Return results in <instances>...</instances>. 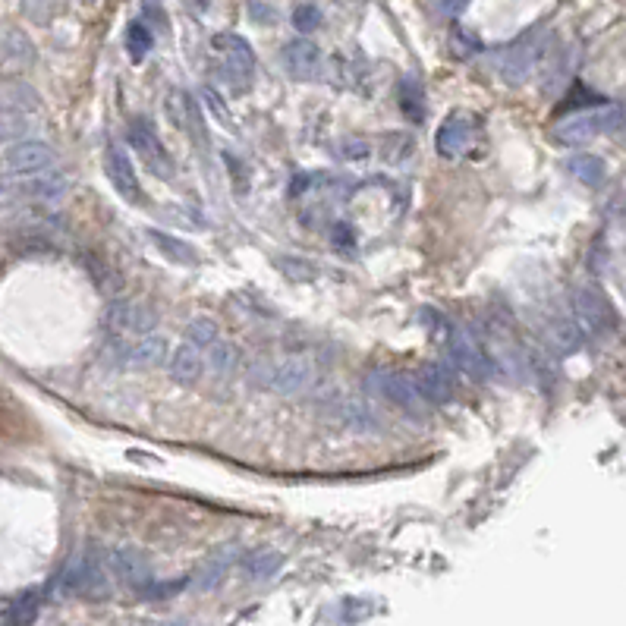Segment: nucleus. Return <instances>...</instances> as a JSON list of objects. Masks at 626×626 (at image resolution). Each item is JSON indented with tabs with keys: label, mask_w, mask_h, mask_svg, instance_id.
<instances>
[{
	"label": "nucleus",
	"mask_w": 626,
	"mask_h": 626,
	"mask_svg": "<svg viewBox=\"0 0 626 626\" xmlns=\"http://www.w3.org/2000/svg\"><path fill=\"white\" fill-rule=\"evenodd\" d=\"M413 384L419 387V394L425 397V403L431 406H444L453 400V391H457V384H453V375L444 365H422V369L413 375Z\"/></svg>",
	"instance_id": "4468645a"
},
{
	"label": "nucleus",
	"mask_w": 626,
	"mask_h": 626,
	"mask_svg": "<svg viewBox=\"0 0 626 626\" xmlns=\"http://www.w3.org/2000/svg\"><path fill=\"white\" fill-rule=\"evenodd\" d=\"M126 142H129V148H133L151 170H155L158 177H164V180L174 177V161H170L164 142L158 139L155 126H151L145 117H133V120H129V126H126Z\"/></svg>",
	"instance_id": "1a4fd4ad"
},
{
	"label": "nucleus",
	"mask_w": 626,
	"mask_h": 626,
	"mask_svg": "<svg viewBox=\"0 0 626 626\" xmlns=\"http://www.w3.org/2000/svg\"><path fill=\"white\" fill-rule=\"evenodd\" d=\"M29 114L23 111H13V107H4L0 104V145L4 142H16L29 133Z\"/></svg>",
	"instance_id": "a878e982"
},
{
	"label": "nucleus",
	"mask_w": 626,
	"mask_h": 626,
	"mask_svg": "<svg viewBox=\"0 0 626 626\" xmlns=\"http://www.w3.org/2000/svg\"><path fill=\"white\" fill-rule=\"evenodd\" d=\"M564 170L589 189H598V186H604V180H608V164H604L598 155H586V151H582V155H570L564 161Z\"/></svg>",
	"instance_id": "aec40b11"
},
{
	"label": "nucleus",
	"mask_w": 626,
	"mask_h": 626,
	"mask_svg": "<svg viewBox=\"0 0 626 626\" xmlns=\"http://www.w3.org/2000/svg\"><path fill=\"white\" fill-rule=\"evenodd\" d=\"M334 155L343 158V161H365V158H372V145L365 142V139L350 136V139L334 142Z\"/></svg>",
	"instance_id": "7c9ffc66"
},
{
	"label": "nucleus",
	"mask_w": 626,
	"mask_h": 626,
	"mask_svg": "<svg viewBox=\"0 0 626 626\" xmlns=\"http://www.w3.org/2000/svg\"><path fill=\"white\" fill-rule=\"evenodd\" d=\"M104 174L111 180V186L120 192L126 202H142V186H139V177H136V167L129 161L126 148L123 145H107L104 151Z\"/></svg>",
	"instance_id": "ddd939ff"
},
{
	"label": "nucleus",
	"mask_w": 626,
	"mask_h": 626,
	"mask_svg": "<svg viewBox=\"0 0 626 626\" xmlns=\"http://www.w3.org/2000/svg\"><path fill=\"white\" fill-rule=\"evenodd\" d=\"M548 60V38L545 35H523L520 41H513L510 48L501 51L498 57V73L504 82L510 85H523L526 79H532L538 63Z\"/></svg>",
	"instance_id": "20e7f679"
},
{
	"label": "nucleus",
	"mask_w": 626,
	"mask_h": 626,
	"mask_svg": "<svg viewBox=\"0 0 626 626\" xmlns=\"http://www.w3.org/2000/svg\"><path fill=\"white\" fill-rule=\"evenodd\" d=\"M551 340H554V347L560 353H570V350H576L582 343V331H579L576 321L564 318V321H554V325H551Z\"/></svg>",
	"instance_id": "c85d7f7f"
},
{
	"label": "nucleus",
	"mask_w": 626,
	"mask_h": 626,
	"mask_svg": "<svg viewBox=\"0 0 626 626\" xmlns=\"http://www.w3.org/2000/svg\"><path fill=\"white\" fill-rule=\"evenodd\" d=\"M186 337H189V343H196L199 350H205L218 340V325H214L211 318H192L186 328Z\"/></svg>",
	"instance_id": "c756f323"
},
{
	"label": "nucleus",
	"mask_w": 626,
	"mask_h": 626,
	"mask_svg": "<svg viewBox=\"0 0 626 626\" xmlns=\"http://www.w3.org/2000/svg\"><path fill=\"white\" fill-rule=\"evenodd\" d=\"M381 148H384V158L387 161H394V164H400L403 158H409V151H413L416 145H413V136H406V133H400V136H384L381 139Z\"/></svg>",
	"instance_id": "2f4dec72"
},
{
	"label": "nucleus",
	"mask_w": 626,
	"mask_h": 626,
	"mask_svg": "<svg viewBox=\"0 0 626 626\" xmlns=\"http://www.w3.org/2000/svg\"><path fill=\"white\" fill-rule=\"evenodd\" d=\"M280 63H284L287 76L296 82H315L321 73H325V57H321L318 45L309 38H296V41H290V45H284V51H280Z\"/></svg>",
	"instance_id": "9b49d317"
},
{
	"label": "nucleus",
	"mask_w": 626,
	"mask_h": 626,
	"mask_svg": "<svg viewBox=\"0 0 626 626\" xmlns=\"http://www.w3.org/2000/svg\"><path fill=\"white\" fill-rule=\"evenodd\" d=\"M4 60L10 63V67H32L35 45L23 32H7L4 35Z\"/></svg>",
	"instance_id": "b1692460"
},
{
	"label": "nucleus",
	"mask_w": 626,
	"mask_h": 626,
	"mask_svg": "<svg viewBox=\"0 0 626 626\" xmlns=\"http://www.w3.org/2000/svg\"><path fill=\"white\" fill-rule=\"evenodd\" d=\"M447 350H450V362L457 365V372H463L472 381H488L494 375V362L491 356H485V350L472 340L466 331L453 328L447 321Z\"/></svg>",
	"instance_id": "6e6552de"
},
{
	"label": "nucleus",
	"mask_w": 626,
	"mask_h": 626,
	"mask_svg": "<svg viewBox=\"0 0 626 626\" xmlns=\"http://www.w3.org/2000/svg\"><path fill=\"white\" fill-rule=\"evenodd\" d=\"M60 582L70 595H79V598H104L107 592H111V586H107V573L101 567V557H92V554L73 557L70 567L63 570Z\"/></svg>",
	"instance_id": "9d476101"
},
{
	"label": "nucleus",
	"mask_w": 626,
	"mask_h": 626,
	"mask_svg": "<svg viewBox=\"0 0 626 626\" xmlns=\"http://www.w3.org/2000/svg\"><path fill=\"white\" fill-rule=\"evenodd\" d=\"M397 95H400V111L413 123H419L425 117V92H422V85L413 76H403Z\"/></svg>",
	"instance_id": "5701e85b"
},
{
	"label": "nucleus",
	"mask_w": 626,
	"mask_h": 626,
	"mask_svg": "<svg viewBox=\"0 0 626 626\" xmlns=\"http://www.w3.org/2000/svg\"><path fill=\"white\" fill-rule=\"evenodd\" d=\"M0 104L13 107V111H23V114H38L41 95L23 79H7V82H0Z\"/></svg>",
	"instance_id": "412c9836"
},
{
	"label": "nucleus",
	"mask_w": 626,
	"mask_h": 626,
	"mask_svg": "<svg viewBox=\"0 0 626 626\" xmlns=\"http://www.w3.org/2000/svg\"><path fill=\"white\" fill-rule=\"evenodd\" d=\"M293 26H296L299 32H315V29L321 26V10H318L315 4H302V7H296V13H293Z\"/></svg>",
	"instance_id": "72a5a7b5"
},
{
	"label": "nucleus",
	"mask_w": 626,
	"mask_h": 626,
	"mask_svg": "<svg viewBox=\"0 0 626 626\" xmlns=\"http://www.w3.org/2000/svg\"><path fill=\"white\" fill-rule=\"evenodd\" d=\"M67 196V177L57 170H32V174L0 177V211L29 208V205H57Z\"/></svg>",
	"instance_id": "f257e3e1"
},
{
	"label": "nucleus",
	"mask_w": 626,
	"mask_h": 626,
	"mask_svg": "<svg viewBox=\"0 0 626 626\" xmlns=\"http://www.w3.org/2000/svg\"><path fill=\"white\" fill-rule=\"evenodd\" d=\"M202 98H205V104H208V111H211L214 117H218L221 123H227V120H230V117H227V111H224V101H221V95L214 92L211 85H208V89L202 92Z\"/></svg>",
	"instance_id": "c9c22d12"
},
{
	"label": "nucleus",
	"mask_w": 626,
	"mask_h": 626,
	"mask_svg": "<svg viewBox=\"0 0 626 626\" xmlns=\"http://www.w3.org/2000/svg\"><path fill=\"white\" fill-rule=\"evenodd\" d=\"M54 164V148L45 142H19L7 151L10 174H32V170H45Z\"/></svg>",
	"instance_id": "2eb2a0df"
},
{
	"label": "nucleus",
	"mask_w": 626,
	"mask_h": 626,
	"mask_svg": "<svg viewBox=\"0 0 626 626\" xmlns=\"http://www.w3.org/2000/svg\"><path fill=\"white\" fill-rule=\"evenodd\" d=\"M151 45H155V35H151V29L142 23V19L126 26V54L133 57V63H142L145 54L151 51Z\"/></svg>",
	"instance_id": "393cba45"
},
{
	"label": "nucleus",
	"mask_w": 626,
	"mask_h": 626,
	"mask_svg": "<svg viewBox=\"0 0 626 626\" xmlns=\"http://www.w3.org/2000/svg\"><path fill=\"white\" fill-rule=\"evenodd\" d=\"M104 328L114 340H139L155 334L158 328V312L148 309L145 302H114L104 312Z\"/></svg>",
	"instance_id": "0eeeda50"
},
{
	"label": "nucleus",
	"mask_w": 626,
	"mask_h": 626,
	"mask_svg": "<svg viewBox=\"0 0 626 626\" xmlns=\"http://www.w3.org/2000/svg\"><path fill=\"white\" fill-rule=\"evenodd\" d=\"M623 129V107L620 104H611V107H601V111H592V114H579V117H570V120H560L554 126L551 139L557 145H567V148H579L586 145L604 133H620Z\"/></svg>",
	"instance_id": "7ed1b4c3"
},
{
	"label": "nucleus",
	"mask_w": 626,
	"mask_h": 626,
	"mask_svg": "<svg viewBox=\"0 0 626 626\" xmlns=\"http://www.w3.org/2000/svg\"><path fill=\"white\" fill-rule=\"evenodd\" d=\"M23 10L35 23H48L54 16V0H23Z\"/></svg>",
	"instance_id": "f704fd0d"
},
{
	"label": "nucleus",
	"mask_w": 626,
	"mask_h": 626,
	"mask_svg": "<svg viewBox=\"0 0 626 626\" xmlns=\"http://www.w3.org/2000/svg\"><path fill=\"white\" fill-rule=\"evenodd\" d=\"M85 4H89V0H85Z\"/></svg>",
	"instance_id": "e433bc0d"
},
{
	"label": "nucleus",
	"mask_w": 626,
	"mask_h": 626,
	"mask_svg": "<svg viewBox=\"0 0 626 626\" xmlns=\"http://www.w3.org/2000/svg\"><path fill=\"white\" fill-rule=\"evenodd\" d=\"M214 51L221 54V76L230 85V95H243L249 92V85L255 79V54L246 45V38L240 35H218L214 38Z\"/></svg>",
	"instance_id": "39448f33"
},
{
	"label": "nucleus",
	"mask_w": 626,
	"mask_h": 626,
	"mask_svg": "<svg viewBox=\"0 0 626 626\" xmlns=\"http://www.w3.org/2000/svg\"><path fill=\"white\" fill-rule=\"evenodd\" d=\"M280 567H284V554H277V551H258L246 557V570L255 579H271Z\"/></svg>",
	"instance_id": "cd10ccee"
},
{
	"label": "nucleus",
	"mask_w": 626,
	"mask_h": 626,
	"mask_svg": "<svg viewBox=\"0 0 626 626\" xmlns=\"http://www.w3.org/2000/svg\"><path fill=\"white\" fill-rule=\"evenodd\" d=\"M277 268L284 271L290 280H312V277L318 274V268H315L312 262H302V258H293V255L280 258V262H277Z\"/></svg>",
	"instance_id": "473e14b6"
},
{
	"label": "nucleus",
	"mask_w": 626,
	"mask_h": 626,
	"mask_svg": "<svg viewBox=\"0 0 626 626\" xmlns=\"http://www.w3.org/2000/svg\"><path fill=\"white\" fill-rule=\"evenodd\" d=\"M573 312H576V325L579 331H586L592 337H611L620 321L611 306V299L592 290V287H576L573 290Z\"/></svg>",
	"instance_id": "423d86ee"
},
{
	"label": "nucleus",
	"mask_w": 626,
	"mask_h": 626,
	"mask_svg": "<svg viewBox=\"0 0 626 626\" xmlns=\"http://www.w3.org/2000/svg\"><path fill=\"white\" fill-rule=\"evenodd\" d=\"M111 564H114V573L120 576V582H126L129 589H136V592H145L151 582V570H148V560L145 557H139L136 551H117L114 557H111Z\"/></svg>",
	"instance_id": "a211bd4d"
},
{
	"label": "nucleus",
	"mask_w": 626,
	"mask_h": 626,
	"mask_svg": "<svg viewBox=\"0 0 626 626\" xmlns=\"http://www.w3.org/2000/svg\"><path fill=\"white\" fill-rule=\"evenodd\" d=\"M208 353H205V359H208V365L218 375H233V369H236V362H240V350L233 347V343H221V340H214L211 347H205Z\"/></svg>",
	"instance_id": "bb28decb"
},
{
	"label": "nucleus",
	"mask_w": 626,
	"mask_h": 626,
	"mask_svg": "<svg viewBox=\"0 0 626 626\" xmlns=\"http://www.w3.org/2000/svg\"><path fill=\"white\" fill-rule=\"evenodd\" d=\"M145 236H148V240L158 246V252H161L164 258H170L174 265H183V268H196V265H199V252L192 249L186 240H177V236H170V233H164V230H148Z\"/></svg>",
	"instance_id": "4be33fe9"
},
{
	"label": "nucleus",
	"mask_w": 626,
	"mask_h": 626,
	"mask_svg": "<svg viewBox=\"0 0 626 626\" xmlns=\"http://www.w3.org/2000/svg\"><path fill=\"white\" fill-rule=\"evenodd\" d=\"M312 381V365L302 359V356H290L277 365V372L271 375V387L277 394H284V397H293L299 391H306Z\"/></svg>",
	"instance_id": "dca6fc26"
},
{
	"label": "nucleus",
	"mask_w": 626,
	"mask_h": 626,
	"mask_svg": "<svg viewBox=\"0 0 626 626\" xmlns=\"http://www.w3.org/2000/svg\"><path fill=\"white\" fill-rule=\"evenodd\" d=\"M479 133V120L466 114V111H457V114H450L441 129H438V136H435V145H438V155L441 158H460L469 151L472 139H476Z\"/></svg>",
	"instance_id": "f8f14e48"
},
{
	"label": "nucleus",
	"mask_w": 626,
	"mask_h": 626,
	"mask_svg": "<svg viewBox=\"0 0 626 626\" xmlns=\"http://www.w3.org/2000/svg\"><path fill=\"white\" fill-rule=\"evenodd\" d=\"M164 353H167V343L161 337H139L136 347H123L120 350V362L126 369H151V365H164Z\"/></svg>",
	"instance_id": "6ab92c4d"
},
{
	"label": "nucleus",
	"mask_w": 626,
	"mask_h": 626,
	"mask_svg": "<svg viewBox=\"0 0 626 626\" xmlns=\"http://www.w3.org/2000/svg\"><path fill=\"white\" fill-rule=\"evenodd\" d=\"M170 378L180 381V384H196L205 372V359H202V350L196 347V343H180V347L170 353Z\"/></svg>",
	"instance_id": "f3484780"
},
{
	"label": "nucleus",
	"mask_w": 626,
	"mask_h": 626,
	"mask_svg": "<svg viewBox=\"0 0 626 626\" xmlns=\"http://www.w3.org/2000/svg\"><path fill=\"white\" fill-rule=\"evenodd\" d=\"M365 387L384 403L397 406L400 413H406L409 419H428L431 406L425 403V397L419 394V387L413 384V375H403L394 369H375L369 378H365Z\"/></svg>",
	"instance_id": "f03ea898"
}]
</instances>
